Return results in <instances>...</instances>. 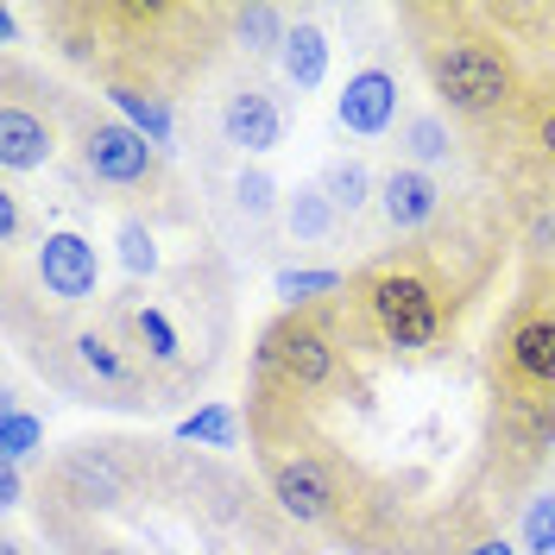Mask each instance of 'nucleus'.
Listing matches in <instances>:
<instances>
[{
    "mask_svg": "<svg viewBox=\"0 0 555 555\" xmlns=\"http://www.w3.org/2000/svg\"><path fill=\"white\" fill-rule=\"evenodd\" d=\"M278 69H284V82H291L297 95L322 89V76H328V33L310 26V20H297L291 38H284V51H278Z\"/></svg>",
    "mask_w": 555,
    "mask_h": 555,
    "instance_id": "ddd939ff",
    "label": "nucleus"
},
{
    "mask_svg": "<svg viewBox=\"0 0 555 555\" xmlns=\"http://www.w3.org/2000/svg\"><path fill=\"white\" fill-rule=\"evenodd\" d=\"M335 221H341V208L328 203V190H322V183H297V190L284 196V228H291L297 241H328V234H335Z\"/></svg>",
    "mask_w": 555,
    "mask_h": 555,
    "instance_id": "f3484780",
    "label": "nucleus"
},
{
    "mask_svg": "<svg viewBox=\"0 0 555 555\" xmlns=\"http://www.w3.org/2000/svg\"><path fill=\"white\" fill-rule=\"evenodd\" d=\"M38 442H44V423L7 398V411H0V461H13V467H20V461H26Z\"/></svg>",
    "mask_w": 555,
    "mask_h": 555,
    "instance_id": "5701e85b",
    "label": "nucleus"
},
{
    "mask_svg": "<svg viewBox=\"0 0 555 555\" xmlns=\"http://www.w3.org/2000/svg\"><path fill=\"white\" fill-rule=\"evenodd\" d=\"M518 555H555V492H537L518 524Z\"/></svg>",
    "mask_w": 555,
    "mask_h": 555,
    "instance_id": "b1692460",
    "label": "nucleus"
},
{
    "mask_svg": "<svg viewBox=\"0 0 555 555\" xmlns=\"http://www.w3.org/2000/svg\"><path fill=\"white\" fill-rule=\"evenodd\" d=\"M177 442H196V449H241V411L234 404H203L177 423Z\"/></svg>",
    "mask_w": 555,
    "mask_h": 555,
    "instance_id": "6ab92c4d",
    "label": "nucleus"
},
{
    "mask_svg": "<svg viewBox=\"0 0 555 555\" xmlns=\"http://www.w3.org/2000/svg\"><path fill=\"white\" fill-rule=\"evenodd\" d=\"M33 272H38V284H44V297H57V304H89V297L102 291V253H95L89 234L57 228V234L38 241Z\"/></svg>",
    "mask_w": 555,
    "mask_h": 555,
    "instance_id": "39448f33",
    "label": "nucleus"
},
{
    "mask_svg": "<svg viewBox=\"0 0 555 555\" xmlns=\"http://www.w3.org/2000/svg\"><path fill=\"white\" fill-rule=\"evenodd\" d=\"M89 555H127V550H89Z\"/></svg>",
    "mask_w": 555,
    "mask_h": 555,
    "instance_id": "2f4dec72",
    "label": "nucleus"
},
{
    "mask_svg": "<svg viewBox=\"0 0 555 555\" xmlns=\"http://www.w3.org/2000/svg\"><path fill=\"white\" fill-rule=\"evenodd\" d=\"M221 133H228V145L266 158V152H278V139H284V107H278L272 89L246 82V89H234V95L221 102Z\"/></svg>",
    "mask_w": 555,
    "mask_h": 555,
    "instance_id": "6e6552de",
    "label": "nucleus"
},
{
    "mask_svg": "<svg viewBox=\"0 0 555 555\" xmlns=\"http://www.w3.org/2000/svg\"><path fill=\"white\" fill-rule=\"evenodd\" d=\"M505 373L524 391H555V310L524 315L505 335Z\"/></svg>",
    "mask_w": 555,
    "mask_h": 555,
    "instance_id": "9b49d317",
    "label": "nucleus"
},
{
    "mask_svg": "<svg viewBox=\"0 0 555 555\" xmlns=\"http://www.w3.org/2000/svg\"><path fill=\"white\" fill-rule=\"evenodd\" d=\"M120 272L127 278H152L158 272V241H152V228L120 221Z\"/></svg>",
    "mask_w": 555,
    "mask_h": 555,
    "instance_id": "393cba45",
    "label": "nucleus"
},
{
    "mask_svg": "<svg viewBox=\"0 0 555 555\" xmlns=\"http://www.w3.org/2000/svg\"><path fill=\"white\" fill-rule=\"evenodd\" d=\"M379 215L391 234H416L442 215V183L429 171H416V165H391L379 177Z\"/></svg>",
    "mask_w": 555,
    "mask_h": 555,
    "instance_id": "1a4fd4ad",
    "label": "nucleus"
},
{
    "mask_svg": "<svg viewBox=\"0 0 555 555\" xmlns=\"http://www.w3.org/2000/svg\"><path fill=\"white\" fill-rule=\"evenodd\" d=\"M461 555H518L505 537H486V543H474V550H461Z\"/></svg>",
    "mask_w": 555,
    "mask_h": 555,
    "instance_id": "c756f323",
    "label": "nucleus"
},
{
    "mask_svg": "<svg viewBox=\"0 0 555 555\" xmlns=\"http://www.w3.org/2000/svg\"><path fill=\"white\" fill-rule=\"evenodd\" d=\"M360 297H366V315L373 328L385 335V347H436L442 328H449V310H442V284L411 266V259H385L373 272L360 278Z\"/></svg>",
    "mask_w": 555,
    "mask_h": 555,
    "instance_id": "f257e3e1",
    "label": "nucleus"
},
{
    "mask_svg": "<svg viewBox=\"0 0 555 555\" xmlns=\"http://www.w3.org/2000/svg\"><path fill=\"white\" fill-rule=\"evenodd\" d=\"M0 555H26V543H20V537H7V543H0Z\"/></svg>",
    "mask_w": 555,
    "mask_h": 555,
    "instance_id": "7c9ffc66",
    "label": "nucleus"
},
{
    "mask_svg": "<svg viewBox=\"0 0 555 555\" xmlns=\"http://www.w3.org/2000/svg\"><path fill=\"white\" fill-rule=\"evenodd\" d=\"M76 360H82V373L95 385H107V391H127V385L139 379L133 353L114 341V335H102V328H82V335H76Z\"/></svg>",
    "mask_w": 555,
    "mask_h": 555,
    "instance_id": "2eb2a0df",
    "label": "nucleus"
},
{
    "mask_svg": "<svg viewBox=\"0 0 555 555\" xmlns=\"http://www.w3.org/2000/svg\"><path fill=\"white\" fill-rule=\"evenodd\" d=\"M429 82H436V95L454 114H474V120L499 114V107L518 95L512 57L492 38H442V44H429Z\"/></svg>",
    "mask_w": 555,
    "mask_h": 555,
    "instance_id": "7ed1b4c3",
    "label": "nucleus"
},
{
    "mask_svg": "<svg viewBox=\"0 0 555 555\" xmlns=\"http://www.w3.org/2000/svg\"><path fill=\"white\" fill-rule=\"evenodd\" d=\"M120 328H127V353H133V360H152V366H171L177 360V328L165 322V310L127 304V310H120Z\"/></svg>",
    "mask_w": 555,
    "mask_h": 555,
    "instance_id": "4468645a",
    "label": "nucleus"
},
{
    "mask_svg": "<svg viewBox=\"0 0 555 555\" xmlns=\"http://www.w3.org/2000/svg\"><path fill=\"white\" fill-rule=\"evenodd\" d=\"M234 203H241L246 221H266V215L278 208V183H272L266 171H259V165H253V171L234 177Z\"/></svg>",
    "mask_w": 555,
    "mask_h": 555,
    "instance_id": "a878e982",
    "label": "nucleus"
},
{
    "mask_svg": "<svg viewBox=\"0 0 555 555\" xmlns=\"http://www.w3.org/2000/svg\"><path fill=\"white\" fill-rule=\"evenodd\" d=\"M272 499L284 518L297 524H328L335 518V480H328V467L315 461V454H278L272 461Z\"/></svg>",
    "mask_w": 555,
    "mask_h": 555,
    "instance_id": "423d86ee",
    "label": "nucleus"
},
{
    "mask_svg": "<svg viewBox=\"0 0 555 555\" xmlns=\"http://www.w3.org/2000/svg\"><path fill=\"white\" fill-rule=\"evenodd\" d=\"M234 38H241L246 57H278L284 38H291V26H284L278 7H241V13H234Z\"/></svg>",
    "mask_w": 555,
    "mask_h": 555,
    "instance_id": "412c9836",
    "label": "nucleus"
},
{
    "mask_svg": "<svg viewBox=\"0 0 555 555\" xmlns=\"http://www.w3.org/2000/svg\"><path fill=\"white\" fill-rule=\"evenodd\" d=\"M0 505H7V512H20V505H26V480H20V467H13V461H0Z\"/></svg>",
    "mask_w": 555,
    "mask_h": 555,
    "instance_id": "cd10ccee",
    "label": "nucleus"
},
{
    "mask_svg": "<svg viewBox=\"0 0 555 555\" xmlns=\"http://www.w3.org/2000/svg\"><path fill=\"white\" fill-rule=\"evenodd\" d=\"M537 145H543V158L555 165V107L543 114V120H537Z\"/></svg>",
    "mask_w": 555,
    "mask_h": 555,
    "instance_id": "c85d7f7f",
    "label": "nucleus"
},
{
    "mask_svg": "<svg viewBox=\"0 0 555 555\" xmlns=\"http://www.w3.org/2000/svg\"><path fill=\"white\" fill-rule=\"evenodd\" d=\"M51 152H57V127H51L38 107H26V102L0 107V165H7V177L44 171Z\"/></svg>",
    "mask_w": 555,
    "mask_h": 555,
    "instance_id": "f8f14e48",
    "label": "nucleus"
},
{
    "mask_svg": "<svg viewBox=\"0 0 555 555\" xmlns=\"http://www.w3.org/2000/svg\"><path fill=\"white\" fill-rule=\"evenodd\" d=\"M315 183L328 190V203L341 208V215H360L366 203H379V183H373V171H366L360 158H335V165L315 177Z\"/></svg>",
    "mask_w": 555,
    "mask_h": 555,
    "instance_id": "aec40b11",
    "label": "nucleus"
},
{
    "mask_svg": "<svg viewBox=\"0 0 555 555\" xmlns=\"http://www.w3.org/2000/svg\"><path fill=\"white\" fill-rule=\"evenodd\" d=\"M57 486L69 492V505H82V512H95V505H120V499H127V467L114 461L107 442H82V449L64 461Z\"/></svg>",
    "mask_w": 555,
    "mask_h": 555,
    "instance_id": "9d476101",
    "label": "nucleus"
},
{
    "mask_svg": "<svg viewBox=\"0 0 555 555\" xmlns=\"http://www.w3.org/2000/svg\"><path fill=\"white\" fill-rule=\"evenodd\" d=\"M335 120H341L347 133H360V139H379L385 127L398 120V76H391L385 64L353 69L347 89H341V102H335Z\"/></svg>",
    "mask_w": 555,
    "mask_h": 555,
    "instance_id": "0eeeda50",
    "label": "nucleus"
},
{
    "mask_svg": "<svg viewBox=\"0 0 555 555\" xmlns=\"http://www.w3.org/2000/svg\"><path fill=\"white\" fill-rule=\"evenodd\" d=\"M82 171L114 190H139L158 177V145L133 133L127 120H95V127H82Z\"/></svg>",
    "mask_w": 555,
    "mask_h": 555,
    "instance_id": "20e7f679",
    "label": "nucleus"
},
{
    "mask_svg": "<svg viewBox=\"0 0 555 555\" xmlns=\"http://www.w3.org/2000/svg\"><path fill=\"white\" fill-rule=\"evenodd\" d=\"M107 102L120 107V120H127L133 133H145L158 152L171 145L177 127H171V107H165V95H152V89H139V82H114V89H107Z\"/></svg>",
    "mask_w": 555,
    "mask_h": 555,
    "instance_id": "dca6fc26",
    "label": "nucleus"
},
{
    "mask_svg": "<svg viewBox=\"0 0 555 555\" xmlns=\"http://www.w3.org/2000/svg\"><path fill=\"white\" fill-rule=\"evenodd\" d=\"M20 228H26V208H20V196H13V190H0V241L20 246Z\"/></svg>",
    "mask_w": 555,
    "mask_h": 555,
    "instance_id": "bb28decb",
    "label": "nucleus"
},
{
    "mask_svg": "<svg viewBox=\"0 0 555 555\" xmlns=\"http://www.w3.org/2000/svg\"><path fill=\"white\" fill-rule=\"evenodd\" d=\"M347 278L335 266H297V272H278V297L291 304V310H310L315 297H328V291H341Z\"/></svg>",
    "mask_w": 555,
    "mask_h": 555,
    "instance_id": "4be33fe9",
    "label": "nucleus"
},
{
    "mask_svg": "<svg viewBox=\"0 0 555 555\" xmlns=\"http://www.w3.org/2000/svg\"><path fill=\"white\" fill-rule=\"evenodd\" d=\"M398 145L411 152L416 171L449 165V158H454V133H449V120H442V114H411V120H404V133H398Z\"/></svg>",
    "mask_w": 555,
    "mask_h": 555,
    "instance_id": "a211bd4d",
    "label": "nucleus"
},
{
    "mask_svg": "<svg viewBox=\"0 0 555 555\" xmlns=\"http://www.w3.org/2000/svg\"><path fill=\"white\" fill-rule=\"evenodd\" d=\"M253 373H259V385L278 379L291 398L328 391L335 373H341V341L315 310H284L253 347Z\"/></svg>",
    "mask_w": 555,
    "mask_h": 555,
    "instance_id": "f03ea898",
    "label": "nucleus"
}]
</instances>
